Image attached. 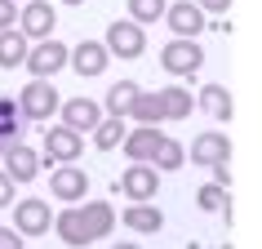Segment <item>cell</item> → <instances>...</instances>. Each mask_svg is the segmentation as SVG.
<instances>
[{
	"instance_id": "obj_1",
	"label": "cell",
	"mask_w": 262,
	"mask_h": 249,
	"mask_svg": "<svg viewBox=\"0 0 262 249\" xmlns=\"http://www.w3.org/2000/svg\"><path fill=\"white\" fill-rule=\"evenodd\" d=\"M111 227H116V209L107 200H76L67 205L62 214H54V232L62 245L80 249V245H94V240H107Z\"/></svg>"
},
{
	"instance_id": "obj_2",
	"label": "cell",
	"mask_w": 262,
	"mask_h": 249,
	"mask_svg": "<svg viewBox=\"0 0 262 249\" xmlns=\"http://www.w3.org/2000/svg\"><path fill=\"white\" fill-rule=\"evenodd\" d=\"M160 67H165L169 76H195V71L205 67V49H200V40H191V36H173V40L160 49Z\"/></svg>"
},
{
	"instance_id": "obj_3",
	"label": "cell",
	"mask_w": 262,
	"mask_h": 249,
	"mask_svg": "<svg viewBox=\"0 0 262 249\" xmlns=\"http://www.w3.org/2000/svg\"><path fill=\"white\" fill-rule=\"evenodd\" d=\"M84 156V134H76L71 125H54L45 134V156L40 165H76Z\"/></svg>"
},
{
	"instance_id": "obj_4",
	"label": "cell",
	"mask_w": 262,
	"mask_h": 249,
	"mask_svg": "<svg viewBox=\"0 0 262 249\" xmlns=\"http://www.w3.org/2000/svg\"><path fill=\"white\" fill-rule=\"evenodd\" d=\"M18 107H23L27 120H49V116L62 111V94L54 89V80H40V76H36V80L18 94Z\"/></svg>"
},
{
	"instance_id": "obj_5",
	"label": "cell",
	"mask_w": 262,
	"mask_h": 249,
	"mask_svg": "<svg viewBox=\"0 0 262 249\" xmlns=\"http://www.w3.org/2000/svg\"><path fill=\"white\" fill-rule=\"evenodd\" d=\"M62 67H71V49L62 40H31V54H27V71L31 76H40V80H49V76H58Z\"/></svg>"
},
{
	"instance_id": "obj_6",
	"label": "cell",
	"mask_w": 262,
	"mask_h": 249,
	"mask_svg": "<svg viewBox=\"0 0 262 249\" xmlns=\"http://www.w3.org/2000/svg\"><path fill=\"white\" fill-rule=\"evenodd\" d=\"M107 49H111L116 58H124V63L142 58V49H147L142 23H134V18H116V23L107 27Z\"/></svg>"
},
{
	"instance_id": "obj_7",
	"label": "cell",
	"mask_w": 262,
	"mask_h": 249,
	"mask_svg": "<svg viewBox=\"0 0 262 249\" xmlns=\"http://www.w3.org/2000/svg\"><path fill=\"white\" fill-rule=\"evenodd\" d=\"M156 187H160V169L156 165H142V160H129V169L120 174L116 192L124 200H156Z\"/></svg>"
},
{
	"instance_id": "obj_8",
	"label": "cell",
	"mask_w": 262,
	"mask_h": 249,
	"mask_svg": "<svg viewBox=\"0 0 262 249\" xmlns=\"http://www.w3.org/2000/svg\"><path fill=\"white\" fill-rule=\"evenodd\" d=\"M62 125H71L76 134H94L98 125H102V116H107V107L102 102H94V98H62Z\"/></svg>"
},
{
	"instance_id": "obj_9",
	"label": "cell",
	"mask_w": 262,
	"mask_h": 249,
	"mask_svg": "<svg viewBox=\"0 0 262 249\" xmlns=\"http://www.w3.org/2000/svg\"><path fill=\"white\" fill-rule=\"evenodd\" d=\"M14 227L23 236H45L49 227H54V209H49V200H36V196L18 200V205H14Z\"/></svg>"
},
{
	"instance_id": "obj_10",
	"label": "cell",
	"mask_w": 262,
	"mask_h": 249,
	"mask_svg": "<svg viewBox=\"0 0 262 249\" xmlns=\"http://www.w3.org/2000/svg\"><path fill=\"white\" fill-rule=\"evenodd\" d=\"M160 142H165V134H160V125H138V129H129L120 142V152L129 156V160H142V165H156V152H160Z\"/></svg>"
},
{
	"instance_id": "obj_11",
	"label": "cell",
	"mask_w": 262,
	"mask_h": 249,
	"mask_svg": "<svg viewBox=\"0 0 262 249\" xmlns=\"http://www.w3.org/2000/svg\"><path fill=\"white\" fill-rule=\"evenodd\" d=\"M49 192H54L58 200L76 205V200L89 196V174H84L80 165H54V174H49Z\"/></svg>"
},
{
	"instance_id": "obj_12",
	"label": "cell",
	"mask_w": 262,
	"mask_h": 249,
	"mask_svg": "<svg viewBox=\"0 0 262 249\" xmlns=\"http://www.w3.org/2000/svg\"><path fill=\"white\" fill-rule=\"evenodd\" d=\"M165 23H169V31H173V36H191V40L209 27L200 0H195V5H191V0H173V5L165 9Z\"/></svg>"
},
{
	"instance_id": "obj_13",
	"label": "cell",
	"mask_w": 262,
	"mask_h": 249,
	"mask_svg": "<svg viewBox=\"0 0 262 249\" xmlns=\"http://www.w3.org/2000/svg\"><path fill=\"white\" fill-rule=\"evenodd\" d=\"M107 63H111V49L102 40H80L71 49V71H76V76H102Z\"/></svg>"
},
{
	"instance_id": "obj_14",
	"label": "cell",
	"mask_w": 262,
	"mask_h": 249,
	"mask_svg": "<svg viewBox=\"0 0 262 249\" xmlns=\"http://www.w3.org/2000/svg\"><path fill=\"white\" fill-rule=\"evenodd\" d=\"M54 5H45V0H23V14H18V27L27 31L31 40H45V36H54Z\"/></svg>"
},
{
	"instance_id": "obj_15",
	"label": "cell",
	"mask_w": 262,
	"mask_h": 249,
	"mask_svg": "<svg viewBox=\"0 0 262 249\" xmlns=\"http://www.w3.org/2000/svg\"><path fill=\"white\" fill-rule=\"evenodd\" d=\"M222 160H231V142H227V134H218V129H209V134H200V138L191 142V165H222Z\"/></svg>"
},
{
	"instance_id": "obj_16",
	"label": "cell",
	"mask_w": 262,
	"mask_h": 249,
	"mask_svg": "<svg viewBox=\"0 0 262 249\" xmlns=\"http://www.w3.org/2000/svg\"><path fill=\"white\" fill-rule=\"evenodd\" d=\"M27 54H31V36L23 27H5L0 31V67L14 71V67H27Z\"/></svg>"
},
{
	"instance_id": "obj_17",
	"label": "cell",
	"mask_w": 262,
	"mask_h": 249,
	"mask_svg": "<svg viewBox=\"0 0 262 249\" xmlns=\"http://www.w3.org/2000/svg\"><path fill=\"white\" fill-rule=\"evenodd\" d=\"M120 222L134 227V232H142V236H151V232L165 227V214L156 209V200H129V209L120 214Z\"/></svg>"
},
{
	"instance_id": "obj_18",
	"label": "cell",
	"mask_w": 262,
	"mask_h": 249,
	"mask_svg": "<svg viewBox=\"0 0 262 249\" xmlns=\"http://www.w3.org/2000/svg\"><path fill=\"white\" fill-rule=\"evenodd\" d=\"M23 125H27L23 107H18L14 98H5V94H0V156L9 152L14 142H23Z\"/></svg>"
},
{
	"instance_id": "obj_19",
	"label": "cell",
	"mask_w": 262,
	"mask_h": 249,
	"mask_svg": "<svg viewBox=\"0 0 262 249\" xmlns=\"http://www.w3.org/2000/svg\"><path fill=\"white\" fill-rule=\"evenodd\" d=\"M5 169H9V178H14V182H31V178H36V169H40V156L31 152V147H23V142H14V147L5 152Z\"/></svg>"
},
{
	"instance_id": "obj_20",
	"label": "cell",
	"mask_w": 262,
	"mask_h": 249,
	"mask_svg": "<svg viewBox=\"0 0 262 249\" xmlns=\"http://www.w3.org/2000/svg\"><path fill=\"white\" fill-rule=\"evenodd\" d=\"M195 107L213 116V120H231V94H227V85H205L200 98H195Z\"/></svg>"
},
{
	"instance_id": "obj_21",
	"label": "cell",
	"mask_w": 262,
	"mask_h": 249,
	"mask_svg": "<svg viewBox=\"0 0 262 249\" xmlns=\"http://www.w3.org/2000/svg\"><path fill=\"white\" fill-rule=\"evenodd\" d=\"M124 134H129V129H124V116H102V125L94 129V147L98 152H116L124 142Z\"/></svg>"
},
{
	"instance_id": "obj_22",
	"label": "cell",
	"mask_w": 262,
	"mask_h": 249,
	"mask_svg": "<svg viewBox=\"0 0 262 249\" xmlns=\"http://www.w3.org/2000/svg\"><path fill=\"white\" fill-rule=\"evenodd\" d=\"M160 102H165V120H187V116H191V94H187V89H182V85H165V89H160Z\"/></svg>"
},
{
	"instance_id": "obj_23",
	"label": "cell",
	"mask_w": 262,
	"mask_h": 249,
	"mask_svg": "<svg viewBox=\"0 0 262 249\" xmlns=\"http://www.w3.org/2000/svg\"><path fill=\"white\" fill-rule=\"evenodd\" d=\"M142 89L134 80H116L107 89V102H102V107H107V116H129V107H134V98H138Z\"/></svg>"
},
{
	"instance_id": "obj_24",
	"label": "cell",
	"mask_w": 262,
	"mask_h": 249,
	"mask_svg": "<svg viewBox=\"0 0 262 249\" xmlns=\"http://www.w3.org/2000/svg\"><path fill=\"white\" fill-rule=\"evenodd\" d=\"M129 116H134L138 125H160V120H165L160 89H156V94H138V98H134V107H129Z\"/></svg>"
},
{
	"instance_id": "obj_25",
	"label": "cell",
	"mask_w": 262,
	"mask_h": 249,
	"mask_svg": "<svg viewBox=\"0 0 262 249\" xmlns=\"http://www.w3.org/2000/svg\"><path fill=\"white\" fill-rule=\"evenodd\" d=\"M182 160H187L182 142H173V138L160 142V152H156V169H160V174H173V169H182Z\"/></svg>"
},
{
	"instance_id": "obj_26",
	"label": "cell",
	"mask_w": 262,
	"mask_h": 249,
	"mask_svg": "<svg viewBox=\"0 0 262 249\" xmlns=\"http://www.w3.org/2000/svg\"><path fill=\"white\" fill-rule=\"evenodd\" d=\"M165 9H169V0H129V18L134 23H156V18H165Z\"/></svg>"
},
{
	"instance_id": "obj_27",
	"label": "cell",
	"mask_w": 262,
	"mask_h": 249,
	"mask_svg": "<svg viewBox=\"0 0 262 249\" xmlns=\"http://www.w3.org/2000/svg\"><path fill=\"white\" fill-rule=\"evenodd\" d=\"M195 205L205 209V214H222V205H227V187H222V182H205L200 196H195Z\"/></svg>"
},
{
	"instance_id": "obj_28",
	"label": "cell",
	"mask_w": 262,
	"mask_h": 249,
	"mask_svg": "<svg viewBox=\"0 0 262 249\" xmlns=\"http://www.w3.org/2000/svg\"><path fill=\"white\" fill-rule=\"evenodd\" d=\"M14 187H18V182L9 178V169H0V209L14 205Z\"/></svg>"
},
{
	"instance_id": "obj_29",
	"label": "cell",
	"mask_w": 262,
	"mask_h": 249,
	"mask_svg": "<svg viewBox=\"0 0 262 249\" xmlns=\"http://www.w3.org/2000/svg\"><path fill=\"white\" fill-rule=\"evenodd\" d=\"M23 14V9H18V0H0V31L5 27H14V18Z\"/></svg>"
},
{
	"instance_id": "obj_30",
	"label": "cell",
	"mask_w": 262,
	"mask_h": 249,
	"mask_svg": "<svg viewBox=\"0 0 262 249\" xmlns=\"http://www.w3.org/2000/svg\"><path fill=\"white\" fill-rule=\"evenodd\" d=\"M0 249H23V232L18 227H0Z\"/></svg>"
},
{
	"instance_id": "obj_31",
	"label": "cell",
	"mask_w": 262,
	"mask_h": 249,
	"mask_svg": "<svg viewBox=\"0 0 262 249\" xmlns=\"http://www.w3.org/2000/svg\"><path fill=\"white\" fill-rule=\"evenodd\" d=\"M200 9H205V14H227L231 0H200Z\"/></svg>"
},
{
	"instance_id": "obj_32",
	"label": "cell",
	"mask_w": 262,
	"mask_h": 249,
	"mask_svg": "<svg viewBox=\"0 0 262 249\" xmlns=\"http://www.w3.org/2000/svg\"><path fill=\"white\" fill-rule=\"evenodd\" d=\"M213 182H222V187H231V165L222 160V165H213Z\"/></svg>"
},
{
	"instance_id": "obj_33",
	"label": "cell",
	"mask_w": 262,
	"mask_h": 249,
	"mask_svg": "<svg viewBox=\"0 0 262 249\" xmlns=\"http://www.w3.org/2000/svg\"><path fill=\"white\" fill-rule=\"evenodd\" d=\"M111 249H138V245H111Z\"/></svg>"
},
{
	"instance_id": "obj_34",
	"label": "cell",
	"mask_w": 262,
	"mask_h": 249,
	"mask_svg": "<svg viewBox=\"0 0 262 249\" xmlns=\"http://www.w3.org/2000/svg\"><path fill=\"white\" fill-rule=\"evenodd\" d=\"M62 5H84V0H62Z\"/></svg>"
},
{
	"instance_id": "obj_35",
	"label": "cell",
	"mask_w": 262,
	"mask_h": 249,
	"mask_svg": "<svg viewBox=\"0 0 262 249\" xmlns=\"http://www.w3.org/2000/svg\"><path fill=\"white\" fill-rule=\"evenodd\" d=\"M222 249H231V245H222Z\"/></svg>"
}]
</instances>
